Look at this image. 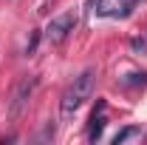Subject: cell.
<instances>
[{"instance_id": "cell-1", "label": "cell", "mask_w": 147, "mask_h": 145, "mask_svg": "<svg viewBox=\"0 0 147 145\" xmlns=\"http://www.w3.org/2000/svg\"><path fill=\"white\" fill-rule=\"evenodd\" d=\"M93 83H96V71H93V68L79 71L71 80V85L65 88L62 100H59V114H62V120H71L74 114L82 108V103L93 94Z\"/></svg>"}, {"instance_id": "cell-2", "label": "cell", "mask_w": 147, "mask_h": 145, "mask_svg": "<svg viewBox=\"0 0 147 145\" xmlns=\"http://www.w3.org/2000/svg\"><path fill=\"white\" fill-rule=\"evenodd\" d=\"M37 88V77L34 74H23L17 77V83L11 85V94H9V114L11 117H20L23 108L28 105V100H31V94Z\"/></svg>"}, {"instance_id": "cell-3", "label": "cell", "mask_w": 147, "mask_h": 145, "mask_svg": "<svg viewBox=\"0 0 147 145\" xmlns=\"http://www.w3.org/2000/svg\"><path fill=\"white\" fill-rule=\"evenodd\" d=\"M74 26H76V14H74V12L59 14V17H54L45 26V40H48V43H62V40L74 31Z\"/></svg>"}, {"instance_id": "cell-4", "label": "cell", "mask_w": 147, "mask_h": 145, "mask_svg": "<svg viewBox=\"0 0 147 145\" xmlns=\"http://www.w3.org/2000/svg\"><path fill=\"white\" fill-rule=\"evenodd\" d=\"M93 12L99 17H127L133 12V0H99Z\"/></svg>"}, {"instance_id": "cell-5", "label": "cell", "mask_w": 147, "mask_h": 145, "mask_svg": "<svg viewBox=\"0 0 147 145\" xmlns=\"http://www.w3.org/2000/svg\"><path fill=\"white\" fill-rule=\"evenodd\" d=\"M105 100H99L96 103V108H93L91 120H88V140L91 142H99L102 140V131H105Z\"/></svg>"}, {"instance_id": "cell-6", "label": "cell", "mask_w": 147, "mask_h": 145, "mask_svg": "<svg viewBox=\"0 0 147 145\" xmlns=\"http://www.w3.org/2000/svg\"><path fill=\"white\" fill-rule=\"evenodd\" d=\"M125 88H136V85H147V74L144 71H133V74H127V77H122L119 80Z\"/></svg>"}, {"instance_id": "cell-7", "label": "cell", "mask_w": 147, "mask_h": 145, "mask_svg": "<svg viewBox=\"0 0 147 145\" xmlns=\"http://www.w3.org/2000/svg\"><path fill=\"white\" fill-rule=\"evenodd\" d=\"M139 134V128H133V125H127V128H122L116 137H113V145H122L125 140H130V137H136Z\"/></svg>"}, {"instance_id": "cell-8", "label": "cell", "mask_w": 147, "mask_h": 145, "mask_svg": "<svg viewBox=\"0 0 147 145\" xmlns=\"http://www.w3.org/2000/svg\"><path fill=\"white\" fill-rule=\"evenodd\" d=\"M130 49L139 51V54H144L147 51V37H133V40H130Z\"/></svg>"}, {"instance_id": "cell-9", "label": "cell", "mask_w": 147, "mask_h": 145, "mask_svg": "<svg viewBox=\"0 0 147 145\" xmlns=\"http://www.w3.org/2000/svg\"><path fill=\"white\" fill-rule=\"evenodd\" d=\"M37 40H40V31H34V34L28 37V43H26V54H34V49H37Z\"/></svg>"}]
</instances>
